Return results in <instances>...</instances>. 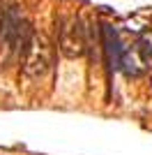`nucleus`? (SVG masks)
I'll list each match as a JSON object with an SVG mask.
<instances>
[{"mask_svg": "<svg viewBox=\"0 0 152 155\" xmlns=\"http://www.w3.org/2000/svg\"><path fill=\"white\" fill-rule=\"evenodd\" d=\"M53 67V44L44 30H32L28 44L23 49V65L21 74L28 81H39Z\"/></svg>", "mask_w": 152, "mask_h": 155, "instance_id": "obj_1", "label": "nucleus"}, {"mask_svg": "<svg viewBox=\"0 0 152 155\" xmlns=\"http://www.w3.org/2000/svg\"><path fill=\"white\" fill-rule=\"evenodd\" d=\"M30 21L25 16L23 7L14 5L9 9H5V21H2V32L0 37L5 42V49L9 56H19L21 51L25 49L28 44V37H30Z\"/></svg>", "mask_w": 152, "mask_h": 155, "instance_id": "obj_2", "label": "nucleus"}, {"mask_svg": "<svg viewBox=\"0 0 152 155\" xmlns=\"http://www.w3.org/2000/svg\"><path fill=\"white\" fill-rule=\"evenodd\" d=\"M58 49L65 58H81L88 49V28L81 16H62L58 21Z\"/></svg>", "mask_w": 152, "mask_h": 155, "instance_id": "obj_3", "label": "nucleus"}, {"mask_svg": "<svg viewBox=\"0 0 152 155\" xmlns=\"http://www.w3.org/2000/svg\"><path fill=\"white\" fill-rule=\"evenodd\" d=\"M101 49H104V58H106V65L111 67V72L120 70L122 56H125V46H122L120 37H118V30H115L111 23H104L101 26Z\"/></svg>", "mask_w": 152, "mask_h": 155, "instance_id": "obj_4", "label": "nucleus"}, {"mask_svg": "<svg viewBox=\"0 0 152 155\" xmlns=\"http://www.w3.org/2000/svg\"><path fill=\"white\" fill-rule=\"evenodd\" d=\"M5 9H7L5 0H0V32H2V21H5Z\"/></svg>", "mask_w": 152, "mask_h": 155, "instance_id": "obj_5", "label": "nucleus"}]
</instances>
